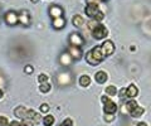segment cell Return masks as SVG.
<instances>
[{
    "label": "cell",
    "instance_id": "obj_1",
    "mask_svg": "<svg viewBox=\"0 0 151 126\" xmlns=\"http://www.w3.org/2000/svg\"><path fill=\"white\" fill-rule=\"evenodd\" d=\"M103 58H105V57H103V54H102L101 45L94 47L93 49H91L86 54V60H87L89 64H92V66H96V64H98Z\"/></svg>",
    "mask_w": 151,
    "mask_h": 126
},
{
    "label": "cell",
    "instance_id": "obj_2",
    "mask_svg": "<svg viewBox=\"0 0 151 126\" xmlns=\"http://www.w3.org/2000/svg\"><path fill=\"white\" fill-rule=\"evenodd\" d=\"M102 102L105 104V107H103V110H105L106 114H113L115 115V112L117 111V106L113 101H111L108 97H102Z\"/></svg>",
    "mask_w": 151,
    "mask_h": 126
},
{
    "label": "cell",
    "instance_id": "obj_3",
    "mask_svg": "<svg viewBox=\"0 0 151 126\" xmlns=\"http://www.w3.org/2000/svg\"><path fill=\"white\" fill-rule=\"evenodd\" d=\"M107 29H106V27L105 25H102V24H98L94 29L92 30V34L93 37L96 39H102V38H105V37L107 35Z\"/></svg>",
    "mask_w": 151,
    "mask_h": 126
},
{
    "label": "cell",
    "instance_id": "obj_4",
    "mask_svg": "<svg viewBox=\"0 0 151 126\" xmlns=\"http://www.w3.org/2000/svg\"><path fill=\"white\" fill-rule=\"evenodd\" d=\"M101 50H102V54L103 57H107V55H111L113 52H115V45L111 40H106L105 43L101 45Z\"/></svg>",
    "mask_w": 151,
    "mask_h": 126
},
{
    "label": "cell",
    "instance_id": "obj_5",
    "mask_svg": "<svg viewBox=\"0 0 151 126\" xmlns=\"http://www.w3.org/2000/svg\"><path fill=\"white\" fill-rule=\"evenodd\" d=\"M69 43H70V45L79 47V48H81V45H83V43H84V39L82 38V35H79L77 33H73L69 37Z\"/></svg>",
    "mask_w": 151,
    "mask_h": 126
},
{
    "label": "cell",
    "instance_id": "obj_6",
    "mask_svg": "<svg viewBox=\"0 0 151 126\" xmlns=\"http://www.w3.org/2000/svg\"><path fill=\"white\" fill-rule=\"evenodd\" d=\"M98 12H100V9H98V4L97 3H89L88 5L86 6V14L89 18H94Z\"/></svg>",
    "mask_w": 151,
    "mask_h": 126
},
{
    "label": "cell",
    "instance_id": "obj_7",
    "mask_svg": "<svg viewBox=\"0 0 151 126\" xmlns=\"http://www.w3.org/2000/svg\"><path fill=\"white\" fill-rule=\"evenodd\" d=\"M5 20H6V23L9 25H15L19 22V15L14 12H9V13L5 14Z\"/></svg>",
    "mask_w": 151,
    "mask_h": 126
},
{
    "label": "cell",
    "instance_id": "obj_8",
    "mask_svg": "<svg viewBox=\"0 0 151 126\" xmlns=\"http://www.w3.org/2000/svg\"><path fill=\"white\" fill-rule=\"evenodd\" d=\"M68 53L70 54L72 58H76V59H79L82 57V50L79 47H74V45H69L68 48Z\"/></svg>",
    "mask_w": 151,
    "mask_h": 126
},
{
    "label": "cell",
    "instance_id": "obj_9",
    "mask_svg": "<svg viewBox=\"0 0 151 126\" xmlns=\"http://www.w3.org/2000/svg\"><path fill=\"white\" fill-rule=\"evenodd\" d=\"M49 14H50V17L53 18V19H55V18H60L63 15V10H62V8L53 5V6L49 8Z\"/></svg>",
    "mask_w": 151,
    "mask_h": 126
},
{
    "label": "cell",
    "instance_id": "obj_10",
    "mask_svg": "<svg viewBox=\"0 0 151 126\" xmlns=\"http://www.w3.org/2000/svg\"><path fill=\"white\" fill-rule=\"evenodd\" d=\"M137 93H139V90H137V87H136L135 85H130L129 87L126 88V97L134 99V97L137 96Z\"/></svg>",
    "mask_w": 151,
    "mask_h": 126
},
{
    "label": "cell",
    "instance_id": "obj_11",
    "mask_svg": "<svg viewBox=\"0 0 151 126\" xmlns=\"http://www.w3.org/2000/svg\"><path fill=\"white\" fill-rule=\"evenodd\" d=\"M14 112H15V115L18 116L19 119H23V120H24V119L27 117L28 110L25 109L24 106H19V107H17V109H15V111H14Z\"/></svg>",
    "mask_w": 151,
    "mask_h": 126
},
{
    "label": "cell",
    "instance_id": "obj_12",
    "mask_svg": "<svg viewBox=\"0 0 151 126\" xmlns=\"http://www.w3.org/2000/svg\"><path fill=\"white\" fill-rule=\"evenodd\" d=\"M107 73L103 72V71H100L96 73V76H94V80H96L98 83H105L107 81Z\"/></svg>",
    "mask_w": 151,
    "mask_h": 126
},
{
    "label": "cell",
    "instance_id": "obj_13",
    "mask_svg": "<svg viewBox=\"0 0 151 126\" xmlns=\"http://www.w3.org/2000/svg\"><path fill=\"white\" fill-rule=\"evenodd\" d=\"M137 106H139V105L136 104V101H129V102H127V104L125 105V109L122 110V112H124V114H125V112H129V114H130L131 111L135 110Z\"/></svg>",
    "mask_w": 151,
    "mask_h": 126
},
{
    "label": "cell",
    "instance_id": "obj_14",
    "mask_svg": "<svg viewBox=\"0 0 151 126\" xmlns=\"http://www.w3.org/2000/svg\"><path fill=\"white\" fill-rule=\"evenodd\" d=\"M64 24H65V20H64L63 17L53 19V27L55 28V29H62V28L64 27Z\"/></svg>",
    "mask_w": 151,
    "mask_h": 126
},
{
    "label": "cell",
    "instance_id": "obj_15",
    "mask_svg": "<svg viewBox=\"0 0 151 126\" xmlns=\"http://www.w3.org/2000/svg\"><path fill=\"white\" fill-rule=\"evenodd\" d=\"M144 112H145V110L142 109V107H140V106H137L135 110H132L131 112H130V115L132 116V117H135V119H137V117H141V116L144 115Z\"/></svg>",
    "mask_w": 151,
    "mask_h": 126
},
{
    "label": "cell",
    "instance_id": "obj_16",
    "mask_svg": "<svg viewBox=\"0 0 151 126\" xmlns=\"http://www.w3.org/2000/svg\"><path fill=\"white\" fill-rule=\"evenodd\" d=\"M72 23H73L74 27L81 28V27H83V24H84V19H83V17H81V15H74Z\"/></svg>",
    "mask_w": 151,
    "mask_h": 126
},
{
    "label": "cell",
    "instance_id": "obj_17",
    "mask_svg": "<svg viewBox=\"0 0 151 126\" xmlns=\"http://www.w3.org/2000/svg\"><path fill=\"white\" fill-rule=\"evenodd\" d=\"M19 22H20L23 25H28V24H29V17H28V13L22 12V14L19 15Z\"/></svg>",
    "mask_w": 151,
    "mask_h": 126
},
{
    "label": "cell",
    "instance_id": "obj_18",
    "mask_svg": "<svg viewBox=\"0 0 151 126\" xmlns=\"http://www.w3.org/2000/svg\"><path fill=\"white\" fill-rule=\"evenodd\" d=\"M89 83H91V78H89L88 76H81V78H79V85L83 86V87H87L89 86Z\"/></svg>",
    "mask_w": 151,
    "mask_h": 126
},
{
    "label": "cell",
    "instance_id": "obj_19",
    "mask_svg": "<svg viewBox=\"0 0 151 126\" xmlns=\"http://www.w3.org/2000/svg\"><path fill=\"white\" fill-rule=\"evenodd\" d=\"M60 62H62L63 64H65V66H68V64L72 62V57H70V54L69 53L62 54V57H60Z\"/></svg>",
    "mask_w": 151,
    "mask_h": 126
},
{
    "label": "cell",
    "instance_id": "obj_20",
    "mask_svg": "<svg viewBox=\"0 0 151 126\" xmlns=\"http://www.w3.org/2000/svg\"><path fill=\"white\" fill-rule=\"evenodd\" d=\"M53 122H54V117L52 115H47L43 119L44 126H52V125H53Z\"/></svg>",
    "mask_w": 151,
    "mask_h": 126
},
{
    "label": "cell",
    "instance_id": "obj_21",
    "mask_svg": "<svg viewBox=\"0 0 151 126\" xmlns=\"http://www.w3.org/2000/svg\"><path fill=\"white\" fill-rule=\"evenodd\" d=\"M106 93H107V96H116V93H117L116 86H108V87H106Z\"/></svg>",
    "mask_w": 151,
    "mask_h": 126
},
{
    "label": "cell",
    "instance_id": "obj_22",
    "mask_svg": "<svg viewBox=\"0 0 151 126\" xmlns=\"http://www.w3.org/2000/svg\"><path fill=\"white\" fill-rule=\"evenodd\" d=\"M39 90H40L42 92H48V91L50 90V85H49L48 82H47V83H42L40 87H39Z\"/></svg>",
    "mask_w": 151,
    "mask_h": 126
},
{
    "label": "cell",
    "instance_id": "obj_23",
    "mask_svg": "<svg viewBox=\"0 0 151 126\" xmlns=\"http://www.w3.org/2000/svg\"><path fill=\"white\" fill-rule=\"evenodd\" d=\"M34 120H32V119H24L23 120V126H34Z\"/></svg>",
    "mask_w": 151,
    "mask_h": 126
},
{
    "label": "cell",
    "instance_id": "obj_24",
    "mask_svg": "<svg viewBox=\"0 0 151 126\" xmlns=\"http://www.w3.org/2000/svg\"><path fill=\"white\" fill-rule=\"evenodd\" d=\"M10 124H9L8 119L5 117V116H1L0 115V126H9Z\"/></svg>",
    "mask_w": 151,
    "mask_h": 126
},
{
    "label": "cell",
    "instance_id": "obj_25",
    "mask_svg": "<svg viewBox=\"0 0 151 126\" xmlns=\"http://www.w3.org/2000/svg\"><path fill=\"white\" fill-rule=\"evenodd\" d=\"M38 80H39L40 85H42V83H47V81H48V76H47V74H44V73H42V74H39Z\"/></svg>",
    "mask_w": 151,
    "mask_h": 126
},
{
    "label": "cell",
    "instance_id": "obj_26",
    "mask_svg": "<svg viewBox=\"0 0 151 126\" xmlns=\"http://www.w3.org/2000/svg\"><path fill=\"white\" fill-rule=\"evenodd\" d=\"M97 25H98V23H97V20H94V19H93V20H91V22L88 23V28H89V29H91V30H93V29H94V28H96Z\"/></svg>",
    "mask_w": 151,
    "mask_h": 126
},
{
    "label": "cell",
    "instance_id": "obj_27",
    "mask_svg": "<svg viewBox=\"0 0 151 126\" xmlns=\"http://www.w3.org/2000/svg\"><path fill=\"white\" fill-rule=\"evenodd\" d=\"M103 18H105V15H103V13H102V12H98V13L96 14V17L93 18V19H94V20H97V22H100V20H102V19H103Z\"/></svg>",
    "mask_w": 151,
    "mask_h": 126
},
{
    "label": "cell",
    "instance_id": "obj_28",
    "mask_svg": "<svg viewBox=\"0 0 151 126\" xmlns=\"http://www.w3.org/2000/svg\"><path fill=\"white\" fill-rule=\"evenodd\" d=\"M40 110H42V112H48V111H49V106L47 104H43L40 106Z\"/></svg>",
    "mask_w": 151,
    "mask_h": 126
},
{
    "label": "cell",
    "instance_id": "obj_29",
    "mask_svg": "<svg viewBox=\"0 0 151 126\" xmlns=\"http://www.w3.org/2000/svg\"><path fill=\"white\" fill-rule=\"evenodd\" d=\"M62 126H72V120H70V119L64 120L63 124H62Z\"/></svg>",
    "mask_w": 151,
    "mask_h": 126
},
{
    "label": "cell",
    "instance_id": "obj_30",
    "mask_svg": "<svg viewBox=\"0 0 151 126\" xmlns=\"http://www.w3.org/2000/svg\"><path fill=\"white\" fill-rule=\"evenodd\" d=\"M106 121H110V122H111V121L113 120V119H115V116H113V114H106Z\"/></svg>",
    "mask_w": 151,
    "mask_h": 126
},
{
    "label": "cell",
    "instance_id": "obj_31",
    "mask_svg": "<svg viewBox=\"0 0 151 126\" xmlns=\"http://www.w3.org/2000/svg\"><path fill=\"white\" fill-rule=\"evenodd\" d=\"M25 72H27V73H32V72H33V67H32V66H27V67H25Z\"/></svg>",
    "mask_w": 151,
    "mask_h": 126
},
{
    "label": "cell",
    "instance_id": "obj_32",
    "mask_svg": "<svg viewBox=\"0 0 151 126\" xmlns=\"http://www.w3.org/2000/svg\"><path fill=\"white\" fill-rule=\"evenodd\" d=\"M9 126H23V125L20 122H18V121H13V122H10Z\"/></svg>",
    "mask_w": 151,
    "mask_h": 126
},
{
    "label": "cell",
    "instance_id": "obj_33",
    "mask_svg": "<svg viewBox=\"0 0 151 126\" xmlns=\"http://www.w3.org/2000/svg\"><path fill=\"white\" fill-rule=\"evenodd\" d=\"M120 95H121V97H126V88H122L120 91Z\"/></svg>",
    "mask_w": 151,
    "mask_h": 126
},
{
    "label": "cell",
    "instance_id": "obj_34",
    "mask_svg": "<svg viewBox=\"0 0 151 126\" xmlns=\"http://www.w3.org/2000/svg\"><path fill=\"white\" fill-rule=\"evenodd\" d=\"M137 126H147V125H146V122H140L137 124Z\"/></svg>",
    "mask_w": 151,
    "mask_h": 126
},
{
    "label": "cell",
    "instance_id": "obj_35",
    "mask_svg": "<svg viewBox=\"0 0 151 126\" xmlns=\"http://www.w3.org/2000/svg\"><path fill=\"white\" fill-rule=\"evenodd\" d=\"M1 97H3V91L0 90V99H1Z\"/></svg>",
    "mask_w": 151,
    "mask_h": 126
},
{
    "label": "cell",
    "instance_id": "obj_36",
    "mask_svg": "<svg viewBox=\"0 0 151 126\" xmlns=\"http://www.w3.org/2000/svg\"><path fill=\"white\" fill-rule=\"evenodd\" d=\"M30 1H33V3H35V1H38V0H30Z\"/></svg>",
    "mask_w": 151,
    "mask_h": 126
}]
</instances>
